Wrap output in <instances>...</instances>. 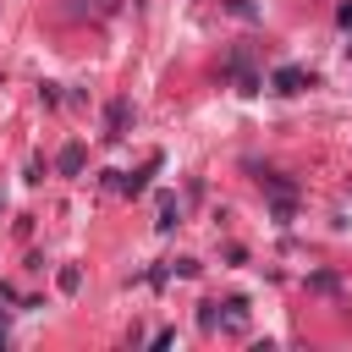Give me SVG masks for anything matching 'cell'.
<instances>
[{
  "label": "cell",
  "mask_w": 352,
  "mask_h": 352,
  "mask_svg": "<svg viewBox=\"0 0 352 352\" xmlns=\"http://www.w3.org/2000/svg\"><path fill=\"white\" fill-rule=\"evenodd\" d=\"M126 126H132V99H110L104 104V138L116 143V138H126Z\"/></svg>",
  "instance_id": "6da1fadb"
},
{
  "label": "cell",
  "mask_w": 352,
  "mask_h": 352,
  "mask_svg": "<svg viewBox=\"0 0 352 352\" xmlns=\"http://www.w3.org/2000/svg\"><path fill=\"white\" fill-rule=\"evenodd\" d=\"M220 308H226V314H220L226 330H248V302H242V297H226Z\"/></svg>",
  "instance_id": "7a4b0ae2"
},
{
  "label": "cell",
  "mask_w": 352,
  "mask_h": 352,
  "mask_svg": "<svg viewBox=\"0 0 352 352\" xmlns=\"http://www.w3.org/2000/svg\"><path fill=\"white\" fill-rule=\"evenodd\" d=\"M176 220H182V204H176L170 192H160V209H154V226H160V231H170Z\"/></svg>",
  "instance_id": "3957f363"
},
{
  "label": "cell",
  "mask_w": 352,
  "mask_h": 352,
  "mask_svg": "<svg viewBox=\"0 0 352 352\" xmlns=\"http://www.w3.org/2000/svg\"><path fill=\"white\" fill-rule=\"evenodd\" d=\"M270 82H275V94H297V88H302V82H308V77H302V72H297V66H280V72H275V77H270Z\"/></svg>",
  "instance_id": "277c9868"
},
{
  "label": "cell",
  "mask_w": 352,
  "mask_h": 352,
  "mask_svg": "<svg viewBox=\"0 0 352 352\" xmlns=\"http://www.w3.org/2000/svg\"><path fill=\"white\" fill-rule=\"evenodd\" d=\"M55 165H60V170H66V176H77V170H82V143H66V148H60V160H55Z\"/></svg>",
  "instance_id": "5b68a950"
},
{
  "label": "cell",
  "mask_w": 352,
  "mask_h": 352,
  "mask_svg": "<svg viewBox=\"0 0 352 352\" xmlns=\"http://www.w3.org/2000/svg\"><path fill=\"white\" fill-rule=\"evenodd\" d=\"M258 182H264V192H270V198H292V182H286L280 170H264Z\"/></svg>",
  "instance_id": "8992f818"
},
{
  "label": "cell",
  "mask_w": 352,
  "mask_h": 352,
  "mask_svg": "<svg viewBox=\"0 0 352 352\" xmlns=\"http://www.w3.org/2000/svg\"><path fill=\"white\" fill-rule=\"evenodd\" d=\"M226 11H231V16H242V22H253V16H258V6H253V0H226Z\"/></svg>",
  "instance_id": "52a82bcc"
},
{
  "label": "cell",
  "mask_w": 352,
  "mask_h": 352,
  "mask_svg": "<svg viewBox=\"0 0 352 352\" xmlns=\"http://www.w3.org/2000/svg\"><path fill=\"white\" fill-rule=\"evenodd\" d=\"M77 286H82V270L66 264V270H60V292H77Z\"/></svg>",
  "instance_id": "ba28073f"
},
{
  "label": "cell",
  "mask_w": 352,
  "mask_h": 352,
  "mask_svg": "<svg viewBox=\"0 0 352 352\" xmlns=\"http://www.w3.org/2000/svg\"><path fill=\"white\" fill-rule=\"evenodd\" d=\"M336 22H341V28H352V6H341V11H336Z\"/></svg>",
  "instance_id": "9c48e42d"
},
{
  "label": "cell",
  "mask_w": 352,
  "mask_h": 352,
  "mask_svg": "<svg viewBox=\"0 0 352 352\" xmlns=\"http://www.w3.org/2000/svg\"><path fill=\"white\" fill-rule=\"evenodd\" d=\"M0 346H6V324H0Z\"/></svg>",
  "instance_id": "30bf717a"
}]
</instances>
